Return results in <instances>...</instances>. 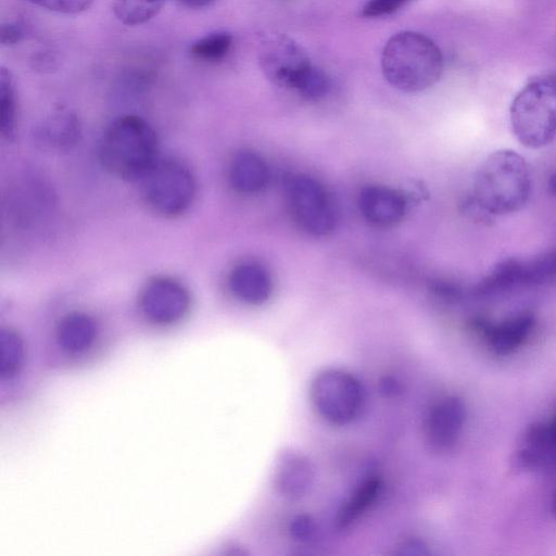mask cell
Instances as JSON below:
<instances>
[{
    "instance_id": "34",
    "label": "cell",
    "mask_w": 556,
    "mask_h": 556,
    "mask_svg": "<svg viewBox=\"0 0 556 556\" xmlns=\"http://www.w3.org/2000/svg\"><path fill=\"white\" fill-rule=\"evenodd\" d=\"M547 189L551 194L556 195V172L548 177Z\"/></svg>"
},
{
    "instance_id": "35",
    "label": "cell",
    "mask_w": 556,
    "mask_h": 556,
    "mask_svg": "<svg viewBox=\"0 0 556 556\" xmlns=\"http://www.w3.org/2000/svg\"><path fill=\"white\" fill-rule=\"evenodd\" d=\"M553 513H554V516L556 518V494H555L554 501H553Z\"/></svg>"
},
{
    "instance_id": "1",
    "label": "cell",
    "mask_w": 556,
    "mask_h": 556,
    "mask_svg": "<svg viewBox=\"0 0 556 556\" xmlns=\"http://www.w3.org/2000/svg\"><path fill=\"white\" fill-rule=\"evenodd\" d=\"M531 192V175L527 161L514 150L491 153L479 166L470 193L490 216L520 210Z\"/></svg>"
},
{
    "instance_id": "6",
    "label": "cell",
    "mask_w": 556,
    "mask_h": 556,
    "mask_svg": "<svg viewBox=\"0 0 556 556\" xmlns=\"http://www.w3.org/2000/svg\"><path fill=\"white\" fill-rule=\"evenodd\" d=\"M309 397L328 422L344 426L354 421L364 406V389L351 374L340 369L319 371L311 381Z\"/></svg>"
},
{
    "instance_id": "5",
    "label": "cell",
    "mask_w": 556,
    "mask_h": 556,
    "mask_svg": "<svg viewBox=\"0 0 556 556\" xmlns=\"http://www.w3.org/2000/svg\"><path fill=\"white\" fill-rule=\"evenodd\" d=\"M141 195L148 207L164 217L186 212L195 195V180L187 165L174 160H156L140 179Z\"/></svg>"
},
{
    "instance_id": "27",
    "label": "cell",
    "mask_w": 556,
    "mask_h": 556,
    "mask_svg": "<svg viewBox=\"0 0 556 556\" xmlns=\"http://www.w3.org/2000/svg\"><path fill=\"white\" fill-rule=\"evenodd\" d=\"M43 9L64 13L77 14L88 10L94 0H27Z\"/></svg>"
},
{
    "instance_id": "29",
    "label": "cell",
    "mask_w": 556,
    "mask_h": 556,
    "mask_svg": "<svg viewBox=\"0 0 556 556\" xmlns=\"http://www.w3.org/2000/svg\"><path fill=\"white\" fill-rule=\"evenodd\" d=\"M409 0H368L363 7L362 14L367 17H377L391 14L401 9Z\"/></svg>"
},
{
    "instance_id": "13",
    "label": "cell",
    "mask_w": 556,
    "mask_h": 556,
    "mask_svg": "<svg viewBox=\"0 0 556 556\" xmlns=\"http://www.w3.org/2000/svg\"><path fill=\"white\" fill-rule=\"evenodd\" d=\"M315 478L311 460L300 452L288 450L279 455L274 470V485L288 500L303 497Z\"/></svg>"
},
{
    "instance_id": "31",
    "label": "cell",
    "mask_w": 556,
    "mask_h": 556,
    "mask_svg": "<svg viewBox=\"0 0 556 556\" xmlns=\"http://www.w3.org/2000/svg\"><path fill=\"white\" fill-rule=\"evenodd\" d=\"M24 37L23 27L17 23H7L1 27V43L3 46H12L22 40Z\"/></svg>"
},
{
    "instance_id": "11",
    "label": "cell",
    "mask_w": 556,
    "mask_h": 556,
    "mask_svg": "<svg viewBox=\"0 0 556 556\" xmlns=\"http://www.w3.org/2000/svg\"><path fill=\"white\" fill-rule=\"evenodd\" d=\"M467 410L464 401L456 395H446L429 409L424 425L427 444L431 450L445 452L459 440Z\"/></svg>"
},
{
    "instance_id": "7",
    "label": "cell",
    "mask_w": 556,
    "mask_h": 556,
    "mask_svg": "<svg viewBox=\"0 0 556 556\" xmlns=\"http://www.w3.org/2000/svg\"><path fill=\"white\" fill-rule=\"evenodd\" d=\"M291 213L302 229L314 236H325L336 226L337 213L327 190L306 175L293 176L287 184Z\"/></svg>"
},
{
    "instance_id": "12",
    "label": "cell",
    "mask_w": 556,
    "mask_h": 556,
    "mask_svg": "<svg viewBox=\"0 0 556 556\" xmlns=\"http://www.w3.org/2000/svg\"><path fill=\"white\" fill-rule=\"evenodd\" d=\"M515 462L526 470L545 469L556 464V412L525 429L515 448Z\"/></svg>"
},
{
    "instance_id": "8",
    "label": "cell",
    "mask_w": 556,
    "mask_h": 556,
    "mask_svg": "<svg viewBox=\"0 0 556 556\" xmlns=\"http://www.w3.org/2000/svg\"><path fill=\"white\" fill-rule=\"evenodd\" d=\"M258 59L265 76L274 85L285 89L295 90L312 66L304 49L282 34L269 35L261 42Z\"/></svg>"
},
{
    "instance_id": "28",
    "label": "cell",
    "mask_w": 556,
    "mask_h": 556,
    "mask_svg": "<svg viewBox=\"0 0 556 556\" xmlns=\"http://www.w3.org/2000/svg\"><path fill=\"white\" fill-rule=\"evenodd\" d=\"M289 531L294 540L307 542L315 536L317 526L312 517L300 515L291 520Z\"/></svg>"
},
{
    "instance_id": "18",
    "label": "cell",
    "mask_w": 556,
    "mask_h": 556,
    "mask_svg": "<svg viewBox=\"0 0 556 556\" xmlns=\"http://www.w3.org/2000/svg\"><path fill=\"white\" fill-rule=\"evenodd\" d=\"M97 326L93 318L85 313H71L59 324L56 341L67 353H79L88 349L94 340Z\"/></svg>"
},
{
    "instance_id": "24",
    "label": "cell",
    "mask_w": 556,
    "mask_h": 556,
    "mask_svg": "<svg viewBox=\"0 0 556 556\" xmlns=\"http://www.w3.org/2000/svg\"><path fill=\"white\" fill-rule=\"evenodd\" d=\"M232 36L226 31L208 34L190 46V54L201 62L222 61L230 51Z\"/></svg>"
},
{
    "instance_id": "15",
    "label": "cell",
    "mask_w": 556,
    "mask_h": 556,
    "mask_svg": "<svg viewBox=\"0 0 556 556\" xmlns=\"http://www.w3.org/2000/svg\"><path fill=\"white\" fill-rule=\"evenodd\" d=\"M228 282L237 299L252 305L266 302L273 291V281L268 271L263 266L251 262L233 267Z\"/></svg>"
},
{
    "instance_id": "16",
    "label": "cell",
    "mask_w": 556,
    "mask_h": 556,
    "mask_svg": "<svg viewBox=\"0 0 556 556\" xmlns=\"http://www.w3.org/2000/svg\"><path fill=\"white\" fill-rule=\"evenodd\" d=\"M80 124L77 116L67 110L48 115L35 129L36 141L48 149L67 150L77 143Z\"/></svg>"
},
{
    "instance_id": "26",
    "label": "cell",
    "mask_w": 556,
    "mask_h": 556,
    "mask_svg": "<svg viewBox=\"0 0 556 556\" xmlns=\"http://www.w3.org/2000/svg\"><path fill=\"white\" fill-rule=\"evenodd\" d=\"M330 87L329 78L320 68L312 66L300 80L295 91L306 100H319L324 98Z\"/></svg>"
},
{
    "instance_id": "21",
    "label": "cell",
    "mask_w": 556,
    "mask_h": 556,
    "mask_svg": "<svg viewBox=\"0 0 556 556\" xmlns=\"http://www.w3.org/2000/svg\"><path fill=\"white\" fill-rule=\"evenodd\" d=\"M166 0H112L115 17L124 25L137 26L149 22Z\"/></svg>"
},
{
    "instance_id": "33",
    "label": "cell",
    "mask_w": 556,
    "mask_h": 556,
    "mask_svg": "<svg viewBox=\"0 0 556 556\" xmlns=\"http://www.w3.org/2000/svg\"><path fill=\"white\" fill-rule=\"evenodd\" d=\"M181 5L189 8V9H202L211 3H213L215 0H177Z\"/></svg>"
},
{
    "instance_id": "4",
    "label": "cell",
    "mask_w": 556,
    "mask_h": 556,
    "mask_svg": "<svg viewBox=\"0 0 556 556\" xmlns=\"http://www.w3.org/2000/svg\"><path fill=\"white\" fill-rule=\"evenodd\" d=\"M509 121L517 140L538 149L556 138V75L531 79L514 98Z\"/></svg>"
},
{
    "instance_id": "10",
    "label": "cell",
    "mask_w": 556,
    "mask_h": 556,
    "mask_svg": "<svg viewBox=\"0 0 556 556\" xmlns=\"http://www.w3.org/2000/svg\"><path fill=\"white\" fill-rule=\"evenodd\" d=\"M189 307L188 290L179 281L168 277L152 279L140 295L142 314L157 325H170L180 320Z\"/></svg>"
},
{
    "instance_id": "32",
    "label": "cell",
    "mask_w": 556,
    "mask_h": 556,
    "mask_svg": "<svg viewBox=\"0 0 556 556\" xmlns=\"http://www.w3.org/2000/svg\"><path fill=\"white\" fill-rule=\"evenodd\" d=\"M381 390L388 395H394L401 391V386L392 378H386L381 381Z\"/></svg>"
},
{
    "instance_id": "23",
    "label": "cell",
    "mask_w": 556,
    "mask_h": 556,
    "mask_svg": "<svg viewBox=\"0 0 556 556\" xmlns=\"http://www.w3.org/2000/svg\"><path fill=\"white\" fill-rule=\"evenodd\" d=\"M23 342L11 328L0 330V376L10 379L15 376L23 361Z\"/></svg>"
},
{
    "instance_id": "9",
    "label": "cell",
    "mask_w": 556,
    "mask_h": 556,
    "mask_svg": "<svg viewBox=\"0 0 556 556\" xmlns=\"http://www.w3.org/2000/svg\"><path fill=\"white\" fill-rule=\"evenodd\" d=\"M535 325L534 314L525 309L500 321L475 317L470 320L469 327L491 352L505 356L520 349L530 339Z\"/></svg>"
},
{
    "instance_id": "14",
    "label": "cell",
    "mask_w": 556,
    "mask_h": 556,
    "mask_svg": "<svg viewBox=\"0 0 556 556\" xmlns=\"http://www.w3.org/2000/svg\"><path fill=\"white\" fill-rule=\"evenodd\" d=\"M358 206L367 222L378 227H390L404 216L406 202L403 195L391 188L369 186L358 198Z\"/></svg>"
},
{
    "instance_id": "2",
    "label": "cell",
    "mask_w": 556,
    "mask_h": 556,
    "mask_svg": "<svg viewBox=\"0 0 556 556\" xmlns=\"http://www.w3.org/2000/svg\"><path fill=\"white\" fill-rule=\"evenodd\" d=\"M381 68L384 78L394 88L406 92L421 91L440 79L443 55L427 36L401 31L384 45Z\"/></svg>"
},
{
    "instance_id": "20",
    "label": "cell",
    "mask_w": 556,
    "mask_h": 556,
    "mask_svg": "<svg viewBox=\"0 0 556 556\" xmlns=\"http://www.w3.org/2000/svg\"><path fill=\"white\" fill-rule=\"evenodd\" d=\"M520 258L502 260L475 286L477 295H491L520 286Z\"/></svg>"
},
{
    "instance_id": "22",
    "label": "cell",
    "mask_w": 556,
    "mask_h": 556,
    "mask_svg": "<svg viewBox=\"0 0 556 556\" xmlns=\"http://www.w3.org/2000/svg\"><path fill=\"white\" fill-rule=\"evenodd\" d=\"M556 278V248L530 260H521L520 286H538Z\"/></svg>"
},
{
    "instance_id": "17",
    "label": "cell",
    "mask_w": 556,
    "mask_h": 556,
    "mask_svg": "<svg viewBox=\"0 0 556 556\" xmlns=\"http://www.w3.org/2000/svg\"><path fill=\"white\" fill-rule=\"evenodd\" d=\"M228 177L231 187L237 192L252 194L265 188L269 172L262 156L255 152L244 150L232 157Z\"/></svg>"
},
{
    "instance_id": "3",
    "label": "cell",
    "mask_w": 556,
    "mask_h": 556,
    "mask_svg": "<svg viewBox=\"0 0 556 556\" xmlns=\"http://www.w3.org/2000/svg\"><path fill=\"white\" fill-rule=\"evenodd\" d=\"M99 156L114 176L140 180L157 160V137L143 118L124 115L105 131Z\"/></svg>"
},
{
    "instance_id": "25",
    "label": "cell",
    "mask_w": 556,
    "mask_h": 556,
    "mask_svg": "<svg viewBox=\"0 0 556 556\" xmlns=\"http://www.w3.org/2000/svg\"><path fill=\"white\" fill-rule=\"evenodd\" d=\"M16 126V99L13 78L4 67L0 70V128L8 139L15 134Z\"/></svg>"
},
{
    "instance_id": "30",
    "label": "cell",
    "mask_w": 556,
    "mask_h": 556,
    "mask_svg": "<svg viewBox=\"0 0 556 556\" xmlns=\"http://www.w3.org/2000/svg\"><path fill=\"white\" fill-rule=\"evenodd\" d=\"M428 546L418 539H409L404 542H402L397 547L396 552L394 554L396 555H407V556H421V555H428L429 551L427 548Z\"/></svg>"
},
{
    "instance_id": "19",
    "label": "cell",
    "mask_w": 556,
    "mask_h": 556,
    "mask_svg": "<svg viewBox=\"0 0 556 556\" xmlns=\"http://www.w3.org/2000/svg\"><path fill=\"white\" fill-rule=\"evenodd\" d=\"M382 489L379 477H369L363 481L351 497L341 506L336 517V526L342 530L350 527L377 500Z\"/></svg>"
}]
</instances>
